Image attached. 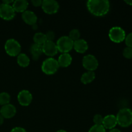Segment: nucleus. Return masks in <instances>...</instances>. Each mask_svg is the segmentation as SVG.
I'll list each match as a JSON object with an SVG mask.
<instances>
[{
    "label": "nucleus",
    "mask_w": 132,
    "mask_h": 132,
    "mask_svg": "<svg viewBox=\"0 0 132 132\" xmlns=\"http://www.w3.org/2000/svg\"><path fill=\"white\" fill-rule=\"evenodd\" d=\"M82 67L88 71L94 72L99 67V62L94 55L88 54L82 58Z\"/></svg>",
    "instance_id": "7"
},
{
    "label": "nucleus",
    "mask_w": 132,
    "mask_h": 132,
    "mask_svg": "<svg viewBox=\"0 0 132 132\" xmlns=\"http://www.w3.org/2000/svg\"><path fill=\"white\" fill-rule=\"evenodd\" d=\"M108 36L111 41L116 43L122 42L126 36L125 31L119 27H113L110 28Z\"/></svg>",
    "instance_id": "6"
},
{
    "label": "nucleus",
    "mask_w": 132,
    "mask_h": 132,
    "mask_svg": "<svg viewBox=\"0 0 132 132\" xmlns=\"http://www.w3.org/2000/svg\"><path fill=\"white\" fill-rule=\"evenodd\" d=\"M30 58L27 54L21 53L17 56V63L20 67L25 68L30 64Z\"/></svg>",
    "instance_id": "20"
},
{
    "label": "nucleus",
    "mask_w": 132,
    "mask_h": 132,
    "mask_svg": "<svg viewBox=\"0 0 132 132\" xmlns=\"http://www.w3.org/2000/svg\"><path fill=\"white\" fill-rule=\"evenodd\" d=\"M123 56L126 59H131L132 58V48L126 47L124 48L122 52Z\"/></svg>",
    "instance_id": "25"
},
{
    "label": "nucleus",
    "mask_w": 132,
    "mask_h": 132,
    "mask_svg": "<svg viewBox=\"0 0 132 132\" xmlns=\"http://www.w3.org/2000/svg\"><path fill=\"white\" fill-rule=\"evenodd\" d=\"M58 51L63 53H68L72 50L73 46V41L68 36H62L58 39L56 42Z\"/></svg>",
    "instance_id": "5"
},
{
    "label": "nucleus",
    "mask_w": 132,
    "mask_h": 132,
    "mask_svg": "<svg viewBox=\"0 0 132 132\" xmlns=\"http://www.w3.org/2000/svg\"><path fill=\"white\" fill-rule=\"evenodd\" d=\"M73 48L79 54H83L86 52L88 48V45L86 41L83 39H79L77 41H73Z\"/></svg>",
    "instance_id": "15"
},
{
    "label": "nucleus",
    "mask_w": 132,
    "mask_h": 132,
    "mask_svg": "<svg viewBox=\"0 0 132 132\" xmlns=\"http://www.w3.org/2000/svg\"><path fill=\"white\" fill-rule=\"evenodd\" d=\"M5 50L9 55L15 57L21 54V46L17 40L14 39H9L5 44Z\"/></svg>",
    "instance_id": "4"
},
{
    "label": "nucleus",
    "mask_w": 132,
    "mask_h": 132,
    "mask_svg": "<svg viewBox=\"0 0 132 132\" xmlns=\"http://www.w3.org/2000/svg\"><path fill=\"white\" fill-rule=\"evenodd\" d=\"M14 1H12V0H3L2 3L6 4V5H10L11 3H13Z\"/></svg>",
    "instance_id": "31"
},
{
    "label": "nucleus",
    "mask_w": 132,
    "mask_h": 132,
    "mask_svg": "<svg viewBox=\"0 0 132 132\" xmlns=\"http://www.w3.org/2000/svg\"><path fill=\"white\" fill-rule=\"evenodd\" d=\"M95 78V72H92V71H87L81 76V81L85 85H87V84H90L92 82H93Z\"/></svg>",
    "instance_id": "19"
},
{
    "label": "nucleus",
    "mask_w": 132,
    "mask_h": 132,
    "mask_svg": "<svg viewBox=\"0 0 132 132\" xmlns=\"http://www.w3.org/2000/svg\"><path fill=\"white\" fill-rule=\"evenodd\" d=\"M86 6L92 14L101 17L108 14L110 4L108 0H89L86 3Z\"/></svg>",
    "instance_id": "1"
},
{
    "label": "nucleus",
    "mask_w": 132,
    "mask_h": 132,
    "mask_svg": "<svg viewBox=\"0 0 132 132\" xmlns=\"http://www.w3.org/2000/svg\"><path fill=\"white\" fill-rule=\"evenodd\" d=\"M32 94L28 90H23L19 92L18 95V101L19 104L23 106H27L30 105L32 101Z\"/></svg>",
    "instance_id": "11"
},
{
    "label": "nucleus",
    "mask_w": 132,
    "mask_h": 132,
    "mask_svg": "<svg viewBox=\"0 0 132 132\" xmlns=\"http://www.w3.org/2000/svg\"><path fill=\"white\" fill-rule=\"evenodd\" d=\"M57 61L59 67L67 68L69 67L72 63V57L69 53H63L59 55Z\"/></svg>",
    "instance_id": "16"
},
{
    "label": "nucleus",
    "mask_w": 132,
    "mask_h": 132,
    "mask_svg": "<svg viewBox=\"0 0 132 132\" xmlns=\"http://www.w3.org/2000/svg\"><path fill=\"white\" fill-rule=\"evenodd\" d=\"M16 108L13 104H8L3 106L0 109V115L4 117V119H11L16 114Z\"/></svg>",
    "instance_id": "12"
},
{
    "label": "nucleus",
    "mask_w": 132,
    "mask_h": 132,
    "mask_svg": "<svg viewBox=\"0 0 132 132\" xmlns=\"http://www.w3.org/2000/svg\"><path fill=\"white\" fill-rule=\"evenodd\" d=\"M56 132H67V131H65V130H58V131H57Z\"/></svg>",
    "instance_id": "35"
},
{
    "label": "nucleus",
    "mask_w": 132,
    "mask_h": 132,
    "mask_svg": "<svg viewBox=\"0 0 132 132\" xmlns=\"http://www.w3.org/2000/svg\"><path fill=\"white\" fill-rule=\"evenodd\" d=\"M22 19L23 21L29 25H35L37 21V17L34 12L26 10L22 13Z\"/></svg>",
    "instance_id": "13"
},
{
    "label": "nucleus",
    "mask_w": 132,
    "mask_h": 132,
    "mask_svg": "<svg viewBox=\"0 0 132 132\" xmlns=\"http://www.w3.org/2000/svg\"><path fill=\"white\" fill-rule=\"evenodd\" d=\"M4 119H4V117H3L1 115H0V126H1V125H2L3 124Z\"/></svg>",
    "instance_id": "32"
},
{
    "label": "nucleus",
    "mask_w": 132,
    "mask_h": 132,
    "mask_svg": "<svg viewBox=\"0 0 132 132\" xmlns=\"http://www.w3.org/2000/svg\"><path fill=\"white\" fill-rule=\"evenodd\" d=\"M45 36H46V40H47V41H54V38H55V33H54L53 31H48V32L45 34Z\"/></svg>",
    "instance_id": "28"
},
{
    "label": "nucleus",
    "mask_w": 132,
    "mask_h": 132,
    "mask_svg": "<svg viewBox=\"0 0 132 132\" xmlns=\"http://www.w3.org/2000/svg\"><path fill=\"white\" fill-rule=\"evenodd\" d=\"M117 125V122L116 116H113V115H108L103 117V126L105 129L112 130V129L115 128Z\"/></svg>",
    "instance_id": "14"
},
{
    "label": "nucleus",
    "mask_w": 132,
    "mask_h": 132,
    "mask_svg": "<svg viewBox=\"0 0 132 132\" xmlns=\"http://www.w3.org/2000/svg\"><path fill=\"white\" fill-rule=\"evenodd\" d=\"M125 40L127 47L132 48V32L126 36Z\"/></svg>",
    "instance_id": "27"
},
{
    "label": "nucleus",
    "mask_w": 132,
    "mask_h": 132,
    "mask_svg": "<svg viewBox=\"0 0 132 132\" xmlns=\"http://www.w3.org/2000/svg\"><path fill=\"white\" fill-rule=\"evenodd\" d=\"M10 132H27V131H26L25 129H24L23 128L15 127L13 129H12Z\"/></svg>",
    "instance_id": "30"
},
{
    "label": "nucleus",
    "mask_w": 132,
    "mask_h": 132,
    "mask_svg": "<svg viewBox=\"0 0 132 132\" xmlns=\"http://www.w3.org/2000/svg\"><path fill=\"white\" fill-rule=\"evenodd\" d=\"M126 3H127L129 5H132V0H128V1H125Z\"/></svg>",
    "instance_id": "34"
},
{
    "label": "nucleus",
    "mask_w": 132,
    "mask_h": 132,
    "mask_svg": "<svg viewBox=\"0 0 132 132\" xmlns=\"http://www.w3.org/2000/svg\"><path fill=\"white\" fill-rule=\"evenodd\" d=\"M10 95L7 92L0 93V105L4 106L10 103Z\"/></svg>",
    "instance_id": "22"
},
{
    "label": "nucleus",
    "mask_w": 132,
    "mask_h": 132,
    "mask_svg": "<svg viewBox=\"0 0 132 132\" xmlns=\"http://www.w3.org/2000/svg\"><path fill=\"white\" fill-rule=\"evenodd\" d=\"M33 40L35 44L41 45V46L47 41L45 34L42 33V32H37L35 34L33 37Z\"/></svg>",
    "instance_id": "21"
},
{
    "label": "nucleus",
    "mask_w": 132,
    "mask_h": 132,
    "mask_svg": "<svg viewBox=\"0 0 132 132\" xmlns=\"http://www.w3.org/2000/svg\"><path fill=\"white\" fill-rule=\"evenodd\" d=\"M15 15V12L11 5L0 4V18L6 21L12 20Z\"/></svg>",
    "instance_id": "8"
},
{
    "label": "nucleus",
    "mask_w": 132,
    "mask_h": 132,
    "mask_svg": "<svg viewBox=\"0 0 132 132\" xmlns=\"http://www.w3.org/2000/svg\"><path fill=\"white\" fill-rule=\"evenodd\" d=\"M109 132H121L119 130H118V129H116V128H113L112 129V130H110V131Z\"/></svg>",
    "instance_id": "33"
},
{
    "label": "nucleus",
    "mask_w": 132,
    "mask_h": 132,
    "mask_svg": "<svg viewBox=\"0 0 132 132\" xmlns=\"http://www.w3.org/2000/svg\"><path fill=\"white\" fill-rule=\"evenodd\" d=\"M12 7L15 12H24L28 6V2L27 0H15L12 3Z\"/></svg>",
    "instance_id": "17"
},
{
    "label": "nucleus",
    "mask_w": 132,
    "mask_h": 132,
    "mask_svg": "<svg viewBox=\"0 0 132 132\" xmlns=\"http://www.w3.org/2000/svg\"><path fill=\"white\" fill-rule=\"evenodd\" d=\"M30 52L32 59L35 61L38 60L39 58L40 57V56L43 54V52L42 46H41V45H37V44L35 43L33 44V45L30 46Z\"/></svg>",
    "instance_id": "18"
},
{
    "label": "nucleus",
    "mask_w": 132,
    "mask_h": 132,
    "mask_svg": "<svg viewBox=\"0 0 132 132\" xmlns=\"http://www.w3.org/2000/svg\"><path fill=\"white\" fill-rule=\"evenodd\" d=\"M80 36H81L80 31L76 28L71 30L69 32V35H68V37L73 41H77L79 39H80Z\"/></svg>",
    "instance_id": "23"
},
{
    "label": "nucleus",
    "mask_w": 132,
    "mask_h": 132,
    "mask_svg": "<svg viewBox=\"0 0 132 132\" xmlns=\"http://www.w3.org/2000/svg\"><path fill=\"white\" fill-rule=\"evenodd\" d=\"M88 132H106V129L103 125H94L90 128Z\"/></svg>",
    "instance_id": "24"
},
{
    "label": "nucleus",
    "mask_w": 132,
    "mask_h": 132,
    "mask_svg": "<svg viewBox=\"0 0 132 132\" xmlns=\"http://www.w3.org/2000/svg\"><path fill=\"white\" fill-rule=\"evenodd\" d=\"M31 3H32L33 6L38 7V6H41L43 1H41V0H32Z\"/></svg>",
    "instance_id": "29"
},
{
    "label": "nucleus",
    "mask_w": 132,
    "mask_h": 132,
    "mask_svg": "<svg viewBox=\"0 0 132 132\" xmlns=\"http://www.w3.org/2000/svg\"><path fill=\"white\" fill-rule=\"evenodd\" d=\"M59 65L57 61L53 57H48L45 59L41 65L43 72L46 75H53L59 70Z\"/></svg>",
    "instance_id": "3"
},
{
    "label": "nucleus",
    "mask_w": 132,
    "mask_h": 132,
    "mask_svg": "<svg viewBox=\"0 0 132 132\" xmlns=\"http://www.w3.org/2000/svg\"><path fill=\"white\" fill-rule=\"evenodd\" d=\"M44 12L48 14H54L57 12L59 9V5L55 0H44L41 5Z\"/></svg>",
    "instance_id": "9"
},
{
    "label": "nucleus",
    "mask_w": 132,
    "mask_h": 132,
    "mask_svg": "<svg viewBox=\"0 0 132 132\" xmlns=\"http://www.w3.org/2000/svg\"><path fill=\"white\" fill-rule=\"evenodd\" d=\"M42 48L43 54H45L47 56H49L50 57L55 55L59 52L56 43H54V41H46L42 45Z\"/></svg>",
    "instance_id": "10"
},
{
    "label": "nucleus",
    "mask_w": 132,
    "mask_h": 132,
    "mask_svg": "<svg viewBox=\"0 0 132 132\" xmlns=\"http://www.w3.org/2000/svg\"><path fill=\"white\" fill-rule=\"evenodd\" d=\"M117 124L123 128L128 127L132 124V111L130 108H125L120 110L117 113Z\"/></svg>",
    "instance_id": "2"
},
{
    "label": "nucleus",
    "mask_w": 132,
    "mask_h": 132,
    "mask_svg": "<svg viewBox=\"0 0 132 132\" xmlns=\"http://www.w3.org/2000/svg\"><path fill=\"white\" fill-rule=\"evenodd\" d=\"M93 121L95 125H103V117L101 114H96L94 116Z\"/></svg>",
    "instance_id": "26"
}]
</instances>
